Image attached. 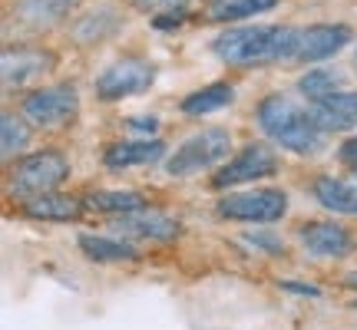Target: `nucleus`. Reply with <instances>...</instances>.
Here are the masks:
<instances>
[{
    "mask_svg": "<svg viewBox=\"0 0 357 330\" xmlns=\"http://www.w3.org/2000/svg\"><path fill=\"white\" fill-rule=\"evenodd\" d=\"M258 126H261V132H265L268 139L284 146L288 152L314 155L324 146V129L314 123L311 109L305 113L288 96H268L258 106Z\"/></svg>",
    "mask_w": 357,
    "mask_h": 330,
    "instance_id": "1",
    "label": "nucleus"
},
{
    "mask_svg": "<svg viewBox=\"0 0 357 330\" xmlns=\"http://www.w3.org/2000/svg\"><path fill=\"white\" fill-rule=\"evenodd\" d=\"M294 30L288 26H238L218 33L212 50L231 66H252L268 60H291Z\"/></svg>",
    "mask_w": 357,
    "mask_h": 330,
    "instance_id": "2",
    "label": "nucleus"
},
{
    "mask_svg": "<svg viewBox=\"0 0 357 330\" xmlns=\"http://www.w3.org/2000/svg\"><path fill=\"white\" fill-rule=\"evenodd\" d=\"M66 175H70V162H66L56 149L33 152L10 168V195L30 202V198H37V195L56 191L66 182Z\"/></svg>",
    "mask_w": 357,
    "mask_h": 330,
    "instance_id": "3",
    "label": "nucleus"
},
{
    "mask_svg": "<svg viewBox=\"0 0 357 330\" xmlns=\"http://www.w3.org/2000/svg\"><path fill=\"white\" fill-rule=\"evenodd\" d=\"M231 149V136L225 129H202V132H195L189 139L178 146L176 152L166 159V172L176 178H185V175H199L205 168H212L215 162H222Z\"/></svg>",
    "mask_w": 357,
    "mask_h": 330,
    "instance_id": "4",
    "label": "nucleus"
},
{
    "mask_svg": "<svg viewBox=\"0 0 357 330\" xmlns=\"http://www.w3.org/2000/svg\"><path fill=\"white\" fill-rule=\"evenodd\" d=\"M288 212V195L278 189H252V191H231L218 202V215L231 218V221H252V225H265V221H278Z\"/></svg>",
    "mask_w": 357,
    "mask_h": 330,
    "instance_id": "5",
    "label": "nucleus"
},
{
    "mask_svg": "<svg viewBox=\"0 0 357 330\" xmlns=\"http://www.w3.org/2000/svg\"><path fill=\"white\" fill-rule=\"evenodd\" d=\"M155 70L146 60H116L113 66H106L96 79V96L102 102H116V100H126V96H136V93H146L153 86Z\"/></svg>",
    "mask_w": 357,
    "mask_h": 330,
    "instance_id": "6",
    "label": "nucleus"
},
{
    "mask_svg": "<svg viewBox=\"0 0 357 330\" xmlns=\"http://www.w3.org/2000/svg\"><path fill=\"white\" fill-rule=\"evenodd\" d=\"M77 106H79V100H77V89L73 86H47V89H37V93L26 96L24 113L33 126L60 129L77 116Z\"/></svg>",
    "mask_w": 357,
    "mask_h": 330,
    "instance_id": "7",
    "label": "nucleus"
},
{
    "mask_svg": "<svg viewBox=\"0 0 357 330\" xmlns=\"http://www.w3.org/2000/svg\"><path fill=\"white\" fill-rule=\"evenodd\" d=\"M347 43H351V26L344 24H318V26H307V30H294L291 60H301V63L328 60V56H334Z\"/></svg>",
    "mask_w": 357,
    "mask_h": 330,
    "instance_id": "8",
    "label": "nucleus"
},
{
    "mask_svg": "<svg viewBox=\"0 0 357 330\" xmlns=\"http://www.w3.org/2000/svg\"><path fill=\"white\" fill-rule=\"evenodd\" d=\"M278 168V159L268 146H245L242 152L235 155L231 162H225L215 172L212 185L215 189H231V185H245V182H255V178L275 175Z\"/></svg>",
    "mask_w": 357,
    "mask_h": 330,
    "instance_id": "9",
    "label": "nucleus"
},
{
    "mask_svg": "<svg viewBox=\"0 0 357 330\" xmlns=\"http://www.w3.org/2000/svg\"><path fill=\"white\" fill-rule=\"evenodd\" d=\"M298 238L318 258H344V254L354 251V242H351L347 228L334 225V221H307V225L298 228Z\"/></svg>",
    "mask_w": 357,
    "mask_h": 330,
    "instance_id": "10",
    "label": "nucleus"
},
{
    "mask_svg": "<svg viewBox=\"0 0 357 330\" xmlns=\"http://www.w3.org/2000/svg\"><path fill=\"white\" fill-rule=\"evenodd\" d=\"M311 116L324 132H344V129L357 126V93L337 89L324 100H314L311 102Z\"/></svg>",
    "mask_w": 357,
    "mask_h": 330,
    "instance_id": "11",
    "label": "nucleus"
},
{
    "mask_svg": "<svg viewBox=\"0 0 357 330\" xmlns=\"http://www.w3.org/2000/svg\"><path fill=\"white\" fill-rule=\"evenodd\" d=\"M116 231L136 235V238H149V242H169V238H176L178 235V225L169 215L155 212V208H139V212L119 215Z\"/></svg>",
    "mask_w": 357,
    "mask_h": 330,
    "instance_id": "12",
    "label": "nucleus"
},
{
    "mask_svg": "<svg viewBox=\"0 0 357 330\" xmlns=\"http://www.w3.org/2000/svg\"><path fill=\"white\" fill-rule=\"evenodd\" d=\"M50 66H53V56L43 50H30V47L3 50V83L7 86H24L26 79L47 73Z\"/></svg>",
    "mask_w": 357,
    "mask_h": 330,
    "instance_id": "13",
    "label": "nucleus"
},
{
    "mask_svg": "<svg viewBox=\"0 0 357 330\" xmlns=\"http://www.w3.org/2000/svg\"><path fill=\"white\" fill-rule=\"evenodd\" d=\"M314 198L334 215H357V189L334 175H321L314 182Z\"/></svg>",
    "mask_w": 357,
    "mask_h": 330,
    "instance_id": "14",
    "label": "nucleus"
},
{
    "mask_svg": "<svg viewBox=\"0 0 357 330\" xmlns=\"http://www.w3.org/2000/svg\"><path fill=\"white\" fill-rule=\"evenodd\" d=\"M166 152L162 142H149V139H139V142H116L109 146L106 152V165L109 168H129V165H149V162H159Z\"/></svg>",
    "mask_w": 357,
    "mask_h": 330,
    "instance_id": "15",
    "label": "nucleus"
},
{
    "mask_svg": "<svg viewBox=\"0 0 357 330\" xmlns=\"http://www.w3.org/2000/svg\"><path fill=\"white\" fill-rule=\"evenodd\" d=\"M79 0H20L17 3V17L24 24H33V26H47V24H56L63 20L70 13L77 10Z\"/></svg>",
    "mask_w": 357,
    "mask_h": 330,
    "instance_id": "16",
    "label": "nucleus"
},
{
    "mask_svg": "<svg viewBox=\"0 0 357 330\" xmlns=\"http://www.w3.org/2000/svg\"><path fill=\"white\" fill-rule=\"evenodd\" d=\"M26 215L43 218V221H73L79 215V202L56 195V191H47V195H37V198L26 202Z\"/></svg>",
    "mask_w": 357,
    "mask_h": 330,
    "instance_id": "17",
    "label": "nucleus"
},
{
    "mask_svg": "<svg viewBox=\"0 0 357 330\" xmlns=\"http://www.w3.org/2000/svg\"><path fill=\"white\" fill-rule=\"evenodd\" d=\"M79 248L89 261H136L139 251L129 242H119V238H106V235H83L79 238Z\"/></svg>",
    "mask_w": 357,
    "mask_h": 330,
    "instance_id": "18",
    "label": "nucleus"
},
{
    "mask_svg": "<svg viewBox=\"0 0 357 330\" xmlns=\"http://www.w3.org/2000/svg\"><path fill=\"white\" fill-rule=\"evenodd\" d=\"M235 100V89L225 86V83H212V86L199 89V93H192L182 100V113L185 116H208V113H218V109H225L231 106Z\"/></svg>",
    "mask_w": 357,
    "mask_h": 330,
    "instance_id": "19",
    "label": "nucleus"
},
{
    "mask_svg": "<svg viewBox=\"0 0 357 330\" xmlns=\"http://www.w3.org/2000/svg\"><path fill=\"white\" fill-rule=\"evenodd\" d=\"M275 7V0H215L208 7V20L215 24H229V20H245V17H255Z\"/></svg>",
    "mask_w": 357,
    "mask_h": 330,
    "instance_id": "20",
    "label": "nucleus"
},
{
    "mask_svg": "<svg viewBox=\"0 0 357 330\" xmlns=\"http://www.w3.org/2000/svg\"><path fill=\"white\" fill-rule=\"evenodd\" d=\"M86 205L96 208V212H113V215H129V212L149 208L139 191H93L86 198Z\"/></svg>",
    "mask_w": 357,
    "mask_h": 330,
    "instance_id": "21",
    "label": "nucleus"
},
{
    "mask_svg": "<svg viewBox=\"0 0 357 330\" xmlns=\"http://www.w3.org/2000/svg\"><path fill=\"white\" fill-rule=\"evenodd\" d=\"M341 86H344V77L334 73V70H311V73L298 79V89L305 93L307 100H324V96L337 93Z\"/></svg>",
    "mask_w": 357,
    "mask_h": 330,
    "instance_id": "22",
    "label": "nucleus"
},
{
    "mask_svg": "<svg viewBox=\"0 0 357 330\" xmlns=\"http://www.w3.org/2000/svg\"><path fill=\"white\" fill-rule=\"evenodd\" d=\"M0 132H3V155L10 159V155L17 152H24L26 149V142H30V129L24 126V119H17V116H3V126H0Z\"/></svg>",
    "mask_w": 357,
    "mask_h": 330,
    "instance_id": "23",
    "label": "nucleus"
},
{
    "mask_svg": "<svg viewBox=\"0 0 357 330\" xmlns=\"http://www.w3.org/2000/svg\"><path fill=\"white\" fill-rule=\"evenodd\" d=\"M129 3L146 13H172V10H182L189 0H129Z\"/></svg>",
    "mask_w": 357,
    "mask_h": 330,
    "instance_id": "24",
    "label": "nucleus"
},
{
    "mask_svg": "<svg viewBox=\"0 0 357 330\" xmlns=\"http://www.w3.org/2000/svg\"><path fill=\"white\" fill-rule=\"evenodd\" d=\"M245 242L255 244V248H261V251H268V254H278L281 248H284L278 238H271V235H265V231H252V235H245Z\"/></svg>",
    "mask_w": 357,
    "mask_h": 330,
    "instance_id": "25",
    "label": "nucleus"
},
{
    "mask_svg": "<svg viewBox=\"0 0 357 330\" xmlns=\"http://www.w3.org/2000/svg\"><path fill=\"white\" fill-rule=\"evenodd\" d=\"M129 129H136V132H155L159 129V119H146V116H139V119H129Z\"/></svg>",
    "mask_w": 357,
    "mask_h": 330,
    "instance_id": "26",
    "label": "nucleus"
},
{
    "mask_svg": "<svg viewBox=\"0 0 357 330\" xmlns=\"http://www.w3.org/2000/svg\"><path fill=\"white\" fill-rule=\"evenodd\" d=\"M341 159H344L347 165H357V136H354V139H347L344 146H341Z\"/></svg>",
    "mask_w": 357,
    "mask_h": 330,
    "instance_id": "27",
    "label": "nucleus"
},
{
    "mask_svg": "<svg viewBox=\"0 0 357 330\" xmlns=\"http://www.w3.org/2000/svg\"><path fill=\"white\" fill-rule=\"evenodd\" d=\"M281 288H284V291H298V294H318V288H305V284H298V281H281Z\"/></svg>",
    "mask_w": 357,
    "mask_h": 330,
    "instance_id": "28",
    "label": "nucleus"
},
{
    "mask_svg": "<svg viewBox=\"0 0 357 330\" xmlns=\"http://www.w3.org/2000/svg\"><path fill=\"white\" fill-rule=\"evenodd\" d=\"M347 288H357V274H351V278H347Z\"/></svg>",
    "mask_w": 357,
    "mask_h": 330,
    "instance_id": "29",
    "label": "nucleus"
},
{
    "mask_svg": "<svg viewBox=\"0 0 357 330\" xmlns=\"http://www.w3.org/2000/svg\"><path fill=\"white\" fill-rule=\"evenodd\" d=\"M208 3H215V0H208Z\"/></svg>",
    "mask_w": 357,
    "mask_h": 330,
    "instance_id": "30",
    "label": "nucleus"
}]
</instances>
